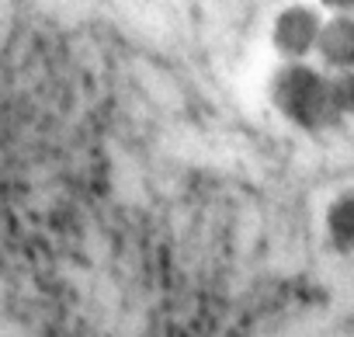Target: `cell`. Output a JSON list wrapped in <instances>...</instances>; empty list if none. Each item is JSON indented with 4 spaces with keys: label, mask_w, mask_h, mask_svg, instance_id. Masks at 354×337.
<instances>
[{
    "label": "cell",
    "mask_w": 354,
    "mask_h": 337,
    "mask_svg": "<svg viewBox=\"0 0 354 337\" xmlns=\"http://www.w3.org/2000/svg\"><path fill=\"white\" fill-rule=\"evenodd\" d=\"M323 11L306 0H292L285 4L274 21H271V49L278 53L281 63H306L316 53V39L323 28Z\"/></svg>",
    "instance_id": "2"
},
{
    "label": "cell",
    "mask_w": 354,
    "mask_h": 337,
    "mask_svg": "<svg viewBox=\"0 0 354 337\" xmlns=\"http://www.w3.org/2000/svg\"><path fill=\"white\" fill-rule=\"evenodd\" d=\"M316 66L323 73H351L354 70V15H326L316 39Z\"/></svg>",
    "instance_id": "3"
},
{
    "label": "cell",
    "mask_w": 354,
    "mask_h": 337,
    "mask_svg": "<svg viewBox=\"0 0 354 337\" xmlns=\"http://www.w3.org/2000/svg\"><path fill=\"white\" fill-rule=\"evenodd\" d=\"M268 101L271 108L302 132H319L337 122L333 94H330V73H323L316 63H281L268 80Z\"/></svg>",
    "instance_id": "1"
},
{
    "label": "cell",
    "mask_w": 354,
    "mask_h": 337,
    "mask_svg": "<svg viewBox=\"0 0 354 337\" xmlns=\"http://www.w3.org/2000/svg\"><path fill=\"white\" fill-rule=\"evenodd\" d=\"M323 233L337 254H354V188H344L326 202Z\"/></svg>",
    "instance_id": "4"
},
{
    "label": "cell",
    "mask_w": 354,
    "mask_h": 337,
    "mask_svg": "<svg viewBox=\"0 0 354 337\" xmlns=\"http://www.w3.org/2000/svg\"><path fill=\"white\" fill-rule=\"evenodd\" d=\"M316 8L326 15H354V0H316Z\"/></svg>",
    "instance_id": "6"
},
{
    "label": "cell",
    "mask_w": 354,
    "mask_h": 337,
    "mask_svg": "<svg viewBox=\"0 0 354 337\" xmlns=\"http://www.w3.org/2000/svg\"><path fill=\"white\" fill-rule=\"evenodd\" d=\"M330 94H333L337 118H354V70L351 73H333L330 77Z\"/></svg>",
    "instance_id": "5"
}]
</instances>
